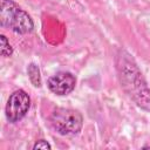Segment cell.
<instances>
[{"label": "cell", "instance_id": "8", "mask_svg": "<svg viewBox=\"0 0 150 150\" xmlns=\"http://www.w3.org/2000/svg\"><path fill=\"white\" fill-rule=\"evenodd\" d=\"M50 148H52V145L45 139H40V141L35 142V144L33 145L34 150H36V149H50Z\"/></svg>", "mask_w": 150, "mask_h": 150}, {"label": "cell", "instance_id": "4", "mask_svg": "<svg viewBox=\"0 0 150 150\" xmlns=\"http://www.w3.org/2000/svg\"><path fill=\"white\" fill-rule=\"evenodd\" d=\"M29 107H30V98L28 94L22 89L15 90L14 93L11 94L5 108V115L7 121L11 123L19 122L27 115Z\"/></svg>", "mask_w": 150, "mask_h": 150}, {"label": "cell", "instance_id": "3", "mask_svg": "<svg viewBox=\"0 0 150 150\" xmlns=\"http://www.w3.org/2000/svg\"><path fill=\"white\" fill-rule=\"evenodd\" d=\"M49 120L54 130L63 136L79 134L83 125V117L81 112L71 108L54 109Z\"/></svg>", "mask_w": 150, "mask_h": 150}, {"label": "cell", "instance_id": "7", "mask_svg": "<svg viewBox=\"0 0 150 150\" xmlns=\"http://www.w3.org/2000/svg\"><path fill=\"white\" fill-rule=\"evenodd\" d=\"M0 43H1V55L4 57H8L13 54V47L11 46L9 41L5 35H0Z\"/></svg>", "mask_w": 150, "mask_h": 150}, {"label": "cell", "instance_id": "1", "mask_svg": "<svg viewBox=\"0 0 150 150\" xmlns=\"http://www.w3.org/2000/svg\"><path fill=\"white\" fill-rule=\"evenodd\" d=\"M116 69L121 87L125 94L137 107L150 112V88L137 63L128 52L120 50L116 57Z\"/></svg>", "mask_w": 150, "mask_h": 150}, {"label": "cell", "instance_id": "2", "mask_svg": "<svg viewBox=\"0 0 150 150\" xmlns=\"http://www.w3.org/2000/svg\"><path fill=\"white\" fill-rule=\"evenodd\" d=\"M0 25L18 34L30 33L34 28V22L30 15L13 0H1Z\"/></svg>", "mask_w": 150, "mask_h": 150}, {"label": "cell", "instance_id": "6", "mask_svg": "<svg viewBox=\"0 0 150 150\" xmlns=\"http://www.w3.org/2000/svg\"><path fill=\"white\" fill-rule=\"evenodd\" d=\"M27 73L29 76L30 82L33 83V86L35 87H40L41 86V75H40V69L35 63H30L27 68Z\"/></svg>", "mask_w": 150, "mask_h": 150}, {"label": "cell", "instance_id": "5", "mask_svg": "<svg viewBox=\"0 0 150 150\" xmlns=\"http://www.w3.org/2000/svg\"><path fill=\"white\" fill-rule=\"evenodd\" d=\"M47 86L53 94L64 96L74 90L76 86V77L69 71H59L48 79Z\"/></svg>", "mask_w": 150, "mask_h": 150}]
</instances>
